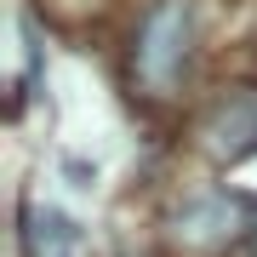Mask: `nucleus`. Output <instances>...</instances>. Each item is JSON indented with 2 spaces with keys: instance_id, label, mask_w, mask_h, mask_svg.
<instances>
[{
  "instance_id": "20e7f679",
  "label": "nucleus",
  "mask_w": 257,
  "mask_h": 257,
  "mask_svg": "<svg viewBox=\"0 0 257 257\" xmlns=\"http://www.w3.org/2000/svg\"><path fill=\"white\" fill-rule=\"evenodd\" d=\"M18 29H23V80H18L12 109H23V97H35L40 86H46V35H40L35 12H18Z\"/></svg>"
},
{
  "instance_id": "f257e3e1",
  "label": "nucleus",
  "mask_w": 257,
  "mask_h": 257,
  "mask_svg": "<svg viewBox=\"0 0 257 257\" xmlns=\"http://www.w3.org/2000/svg\"><path fill=\"white\" fill-rule=\"evenodd\" d=\"M194 40H200V18L194 0H155L138 23L132 40V74L149 97H172L194 63Z\"/></svg>"
},
{
  "instance_id": "7ed1b4c3",
  "label": "nucleus",
  "mask_w": 257,
  "mask_h": 257,
  "mask_svg": "<svg viewBox=\"0 0 257 257\" xmlns=\"http://www.w3.org/2000/svg\"><path fill=\"white\" fill-rule=\"evenodd\" d=\"M200 149L211 166H240L257 155V86H234L200 120Z\"/></svg>"
},
{
  "instance_id": "39448f33",
  "label": "nucleus",
  "mask_w": 257,
  "mask_h": 257,
  "mask_svg": "<svg viewBox=\"0 0 257 257\" xmlns=\"http://www.w3.org/2000/svg\"><path fill=\"white\" fill-rule=\"evenodd\" d=\"M246 257H257V229H251V240H246Z\"/></svg>"
},
{
  "instance_id": "f03ea898",
  "label": "nucleus",
  "mask_w": 257,
  "mask_h": 257,
  "mask_svg": "<svg viewBox=\"0 0 257 257\" xmlns=\"http://www.w3.org/2000/svg\"><path fill=\"white\" fill-rule=\"evenodd\" d=\"M172 240L183 251H223V246H234L240 234L251 240L257 229V200L251 194H234V189H211L200 194V200H189L183 211H172Z\"/></svg>"
}]
</instances>
